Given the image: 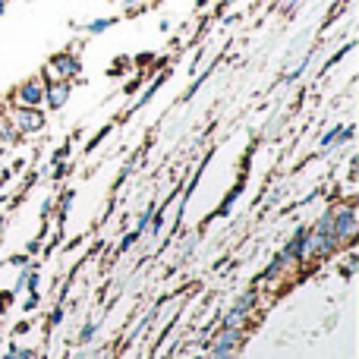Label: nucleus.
<instances>
[{"label": "nucleus", "instance_id": "nucleus-1", "mask_svg": "<svg viewBox=\"0 0 359 359\" xmlns=\"http://www.w3.org/2000/svg\"><path fill=\"white\" fill-rule=\"evenodd\" d=\"M6 120H10V126L19 133V136H29V133H38L44 126V114L41 107H6Z\"/></svg>", "mask_w": 359, "mask_h": 359}, {"label": "nucleus", "instance_id": "nucleus-2", "mask_svg": "<svg viewBox=\"0 0 359 359\" xmlns=\"http://www.w3.org/2000/svg\"><path fill=\"white\" fill-rule=\"evenodd\" d=\"M334 233H337V243L341 246H350L359 233V221H356V205L347 202V205H337L334 208Z\"/></svg>", "mask_w": 359, "mask_h": 359}, {"label": "nucleus", "instance_id": "nucleus-3", "mask_svg": "<svg viewBox=\"0 0 359 359\" xmlns=\"http://www.w3.org/2000/svg\"><path fill=\"white\" fill-rule=\"evenodd\" d=\"M79 60H76L73 54H57L54 60L44 67V79L48 82H69V79H76L79 76Z\"/></svg>", "mask_w": 359, "mask_h": 359}, {"label": "nucleus", "instance_id": "nucleus-4", "mask_svg": "<svg viewBox=\"0 0 359 359\" xmlns=\"http://www.w3.org/2000/svg\"><path fill=\"white\" fill-rule=\"evenodd\" d=\"M13 107H41L44 104V79H29L13 92Z\"/></svg>", "mask_w": 359, "mask_h": 359}, {"label": "nucleus", "instance_id": "nucleus-5", "mask_svg": "<svg viewBox=\"0 0 359 359\" xmlns=\"http://www.w3.org/2000/svg\"><path fill=\"white\" fill-rule=\"evenodd\" d=\"M69 98V82H44V104L48 107H63Z\"/></svg>", "mask_w": 359, "mask_h": 359}, {"label": "nucleus", "instance_id": "nucleus-6", "mask_svg": "<svg viewBox=\"0 0 359 359\" xmlns=\"http://www.w3.org/2000/svg\"><path fill=\"white\" fill-rule=\"evenodd\" d=\"M243 331H236V328H221L215 334V341H211V350H240V344H243Z\"/></svg>", "mask_w": 359, "mask_h": 359}]
</instances>
